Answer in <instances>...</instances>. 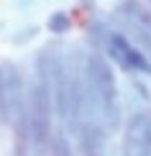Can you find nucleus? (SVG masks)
Wrapping results in <instances>:
<instances>
[{
    "instance_id": "f257e3e1",
    "label": "nucleus",
    "mask_w": 151,
    "mask_h": 156,
    "mask_svg": "<svg viewBox=\"0 0 151 156\" xmlns=\"http://www.w3.org/2000/svg\"><path fill=\"white\" fill-rule=\"evenodd\" d=\"M82 77H84V118H92L108 133L120 128V97L118 82L108 56L100 49H92L82 56Z\"/></svg>"
},
{
    "instance_id": "f03ea898",
    "label": "nucleus",
    "mask_w": 151,
    "mask_h": 156,
    "mask_svg": "<svg viewBox=\"0 0 151 156\" xmlns=\"http://www.w3.org/2000/svg\"><path fill=\"white\" fill-rule=\"evenodd\" d=\"M100 49H102V54H108L126 72H131V74H151V59L146 56V51L138 49L120 31H110Z\"/></svg>"
},
{
    "instance_id": "7ed1b4c3",
    "label": "nucleus",
    "mask_w": 151,
    "mask_h": 156,
    "mask_svg": "<svg viewBox=\"0 0 151 156\" xmlns=\"http://www.w3.org/2000/svg\"><path fill=\"white\" fill-rule=\"evenodd\" d=\"M0 72H3V95H5V123L18 128L28 120V90H26L23 77L16 64L5 62Z\"/></svg>"
},
{
    "instance_id": "20e7f679",
    "label": "nucleus",
    "mask_w": 151,
    "mask_h": 156,
    "mask_svg": "<svg viewBox=\"0 0 151 156\" xmlns=\"http://www.w3.org/2000/svg\"><path fill=\"white\" fill-rule=\"evenodd\" d=\"M120 156H151V110H136L123 128Z\"/></svg>"
},
{
    "instance_id": "39448f33",
    "label": "nucleus",
    "mask_w": 151,
    "mask_h": 156,
    "mask_svg": "<svg viewBox=\"0 0 151 156\" xmlns=\"http://www.w3.org/2000/svg\"><path fill=\"white\" fill-rule=\"evenodd\" d=\"M115 13L133 34L138 46L146 51V56H151V8H146L138 0H123Z\"/></svg>"
},
{
    "instance_id": "423d86ee",
    "label": "nucleus",
    "mask_w": 151,
    "mask_h": 156,
    "mask_svg": "<svg viewBox=\"0 0 151 156\" xmlns=\"http://www.w3.org/2000/svg\"><path fill=\"white\" fill-rule=\"evenodd\" d=\"M77 144L82 156H108V131L92 118H84L77 128Z\"/></svg>"
},
{
    "instance_id": "0eeeda50",
    "label": "nucleus",
    "mask_w": 151,
    "mask_h": 156,
    "mask_svg": "<svg viewBox=\"0 0 151 156\" xmlns=\"http://www.w3.org/2000/svg\"><path fill=\"white\" fill-rule=\"evenodd\" d=\"M46 28L51 31V34L62 36V34H67V31L72 28V18H69L64 10H54V13L49 16V21H46Z\"/></svg>"
},
{
    "instance_id": "6e6552de",
    "label": "nucleus",
    "mask_w": 151,
    "mask_h": 156,
    "mask_svg": "<svg viewBox=\"0 0 151 156\" xmlns=\"http://www.w3.org/2000/svg\"><path fill=\"white\" fill-rule=\"evenodd\" d=\"M51 156H77L64 131H62V133H54V144H51Z\"/></svg>"
},
{
    "instance_id": "1a4fd4ad",
    "label": "nucleus",
    "mask_w": 151,
    "mask_h": 156,
    "mask_svg": "<svg viewBox=\"0 0 151 156\" xmlns=\"http://www.w3.org/2000/svg\"><path fill=\"white\" fill-rule=\"evenodd\" d=\"M36 34H38V26H26V28H21L16 36L10 38V41H13V44H26V41H31Z\"/></svg>"
},
{
    "instance_id": "9d476101",
    "label": "nucleus",
    "mask_w": 151,
    "mask_h": 156,
    "mask_svg": "<svg viewBox=\"0 0 151 156\" xmlns=\"http://www.w3.org/2000/svg\"><path fill=\"white\" fill-rule=\"evenodd\" d=\"M0 123H5V95H3V72H0Z\"/></svg>"
}]
</instances>
